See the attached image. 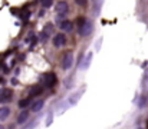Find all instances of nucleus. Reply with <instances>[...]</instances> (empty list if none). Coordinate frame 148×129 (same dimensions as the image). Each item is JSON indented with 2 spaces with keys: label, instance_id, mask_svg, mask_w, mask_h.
Returning a JSON list of instances; mask_svg holds the SVG:
<instances>
[{
  "label": "nucleus",
  "instance_id": "6ab92c4d",
  "mask_svg": "<svg viewBox=\"0 0 148 129\" xmlns=\"http://www.w3.org/2000/svg\"><path fill=\"white\" fill-rule=\"evenodd\" d=\"M22 17H23V19H27V17H29V12H27V10H23V13H22Z\"/></svg>",
  "mask_w": 148,
  "mask_h": 129
},
{
  "label": "nucleus",
  "instance_id": "9b49d317",
  "mask_svg": "<svg viewBox=\"0 0 148 129\" xmlns=\"http://www.w3.org/2000/svg\"><path fill=\"white\" fill-rule=\"evenodd\" d=\"M40 92H42V86H40V85L33 86V87L30 89V96H38Z\"/></svg>",
  "mask_w": 148,
  "mask_h": 129
},
{
  "label": "nucleus",
  "instance_id": "a211bd4d",
  "mask_svg": "<svg viewBox=\"0 0 148 129\" xmlns=\"http://www.w3.org/2000/svg\"><path fill=\"white\" fill-rule=\"evenodd\" d=\"M76 1V4H79V6H85L86 4V0H75Z\"/></svg>",
  "mask_w": 148,
  "mask_h": 129
},
{
  "label": "nucleus",
  "instance_id": "2eb2a0df",
  "mask_svg": "<svg viewBox=\"0 0 148 129\" xmlns=\"http://www.w3.org/2000/svg\"><path fill=\"white\" fill-rule=\"evenodd\" d=\"M29 103H30V99H22L19 102V108H26Z\"/></svg>",
  "mask_w": 148,
  "mask_h": 129
},
{
  "label": "nucleus",
  "instance_id": "1a4fd4ad",
  "mask_svg": "<svg viewBox=\"0 0 148 129\" xmlns=\"http://www.w3.org/2000/svg\"><path fill=\"white\" fill-rule=\"evenodd\" d=\"M12 98V92L6 89H0V100H7Z\"/></svg>",
  "mask_w": 148,
  "mask_h": 129
},
{
  "label": "nucleus",
  "instance_id": "6e6552de",
  "mask_svg": "<svg viewBox=\"0 0 148 129\" xmlns=\"http://www.w3.org/2000/svg\"><path fill=\"white\" fill-rule=\"evenodd\" d=\"M60 29L62 30H65V32H71L72 29H73V25H72V22H69V20H63V22H60Z\"/></svg>",
  "mask_w": 148,
  "mask_h": 129
},
{
  "label": "nucleus",
  "instance_id": "f03ea898",
  "mask_svg": "<svg viewBox=\"0 0 148 129\" xmlns=\"http://www.w3.org/2000/svg\"><path fill=\"white\" fill-rule=\"evenodd\" d=\"M92 30H94V25H92L91 22H88V20L79 27V33H81V36H88V35L92 33Z\"/></svg>",
  "mask_w": 148,
  "mask_h": 129
},
{
  "label": "nucleus",
  "instance_id": "0eeeda50",
  "mask_svg": "<svg viewBox=\"0 0 148 129\" xmlns=\"http://www.w3.org/2000/svg\"><path fill=\"white\" fill-rule=\"evenodd\" d=\"M91 62H92V53L89 52V53H88V55L85 56V59H84V63L81 65V70H86V69L89 68Z\"/></svg>",
  "mask_w": 148,
  "mask_h": 129
},
{
  "label": "nucleus",
  "instance_id": "f8f14e48",
  "mask_svg": "<svg viewBox=\"0 0 148 129\" xmlns=\"http://www.w3.org/2000/svg\"><path fill=\"white\" fill-rule=\"evenodd\" d=\"M43 103H45L43 100H38V102H36V103L32 106V111H33V112H38V111H40V109L43 108Z\"/></svg>",
  "mask_w": 148,
  "mask_h": 129
},
{
  "label": "nucleus",
  "instance_id": "f3484780",
  "mask_svg": "<svg viewBox=\"0 0 148 129\" xmlns=\"http://www.w3.org/2000/svg\"><path fill=\"white\" fill-rule=\"evenodd\" d=\"M85 22H86V20H85V17H78V20H76V25H78V29H79V27H81V26H82V25H84Z\"/></svg>",
  "mask_w": 148,
  "mask_h": 129
},
{
  "label": "nucleus",
  "instance_id": "39448f33",
  "mask_svg": "<svg viewBox=\"0 0 148 129\" xmlns=\"http://www.w3.org/2000/svg\"><path fill=\"white\" fill-rule=\"evenodd\" d=\"M68 10H69V6H68L66 1H59V3L56 4V12H58V14H65V13H68Z\"/></svg>",
  "mask_w": 148,
  "mask_h": 129
},
{
  "label": "nucleus",
  "instance_id": "4468645a",
  "mask_svg": "<svg viewBox=\"0 0 148 129\" xmlns=\"http://www.w3.org/2000/svg\"><path fill=\"white\" fill-rule=\"evenodd\" d=\"M102 7V0H95V14H98Z\"/></svg>",
  "mask_w": 148,
  "mask_h": 129
},
{
  "label": "nucleus",
  "instance_id": "aec40b11",
  "mask_svg": "<svg viewBox=\"0 0 148 129\" xmlns=\"http://www.w3.org/2000/svg\"><path fill=\"white\" fill-rule=\"evenodd\" d=\"M0 129H3V126H1V125H0Z\"/></svg>",
  "mask_w": 148,
  "mask_h": 129
},
{
  "label": "nucleus",
  "instance_id": "7ed1b4c3",
  "mask_svg": "<svg viewBox=\"0 0 148 129\" xmlns=\"http://www.w3.org/2000/svg\"><path fill=\"white\" fill-rule=\"evenodd\" d=\"M72 63H73V55L72 53H66L63 56V60H62V68L65 70H68V69L72 68Z\"/></svg>",
  "mask_w": 148,
  "mask_h": 129
},
{
  "label": "nucleus",
  "instance_id": "f257e3e1",
  "mask_svg": "<svg viewBox=\"0 0 148 129\" xmlns=\"http://www.w3.org/2000/svg\"><path fill=\"white\" fill-rule=\"evenodd\" d=\"M56 85V75L55 73H46L45 76H43V86H46V87H53V86Z\"/></svg>",
  "mask_w": 148,
  "mask_h": 129
},
{
  "label": "nucleus",
  "instance_id": "9d476101",
  "mask_svg": "<svg viewBox=\"0 0 148 129\" xmlns=\"http://www.w3.org/2000/svg\"><path fill=\"white\" fill-rule=\"evenodd\" d=\"M10 115V109L9 108H1L0 109V121H6Z\"/></svg>",
  "mask_w": 148,
  "mask_h": 129
},
{
  "label": "nucleus",
  "instance_id": "dca6fc26",
  "mask_svg": "<svg viewBox=\"0 0 148 129\" xmlns=\"http://www.w3.org/2000/svg\"><path fill=\"white\" fill-rule=\"evenodd\" d=\"M40 3H42L43 7H50L52 3H53V0H40Z\"/></svg>",
  "mask_w": 148,
  "mask_h": 129
},
{
  "label": "nucleus",
  "instance_id": "20e7f679",
  "mask_svg": "<svg viewBox=\"0 0 148 129\" xmlns=\"http://www.w3.org/2000/svg\"><path fill=\"white\" fill-rule=\"evenodd\" d=\"M65 43H66V36L65 35H62V33L55 35V38H53V46L55 47H62V46H65Z\"/></svg>",
  "mask_w": 148,
  "mask_h": 129
},
{
  "label": "nucleus",
  "instance_id": "ddd939ff",
  "mask_svg": "<svg viewBox=\"0 0 148 129\" xmlns=\"http://www.w3.org/2000/svg\"><path fill=\"white\" fill-rule=\"evenodd\" d=\"M27 118H29V113H27V112H22V113L19 115V118H17V122H19V124H23V122H26Z\"/></svg>",
  "mask_w": 148,
  "mask_h": 129
},
{
  "label": "nucleus",
  "instance_id": "423d86ee",
  "mask_svg": "<svg viewBox=\"0 0 148 129\" xmlns=\"http://www.w3.org/2000/svg\"><path fill=\"white\" fill-rule=\"evenodd\" d=\"M82 93H84L82 90H79V92H76V93H73V95H72V96H71V98H69V99L66 100V103H69L68 106H73L75 103H78V100L81 99V96H82Z\"/></svg>",
  "mask_w": 148,
  "mask_h": 129
}]
</instances>
